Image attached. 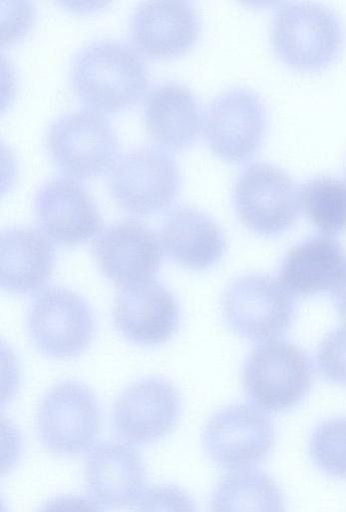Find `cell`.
Listing matches in <instances>:
<instances>
[{
    "mask_svg": "<svg viewBox=\"0 0 346 512\" xmlns=\"http://www.w3.org/2000/svg\"><path fill=\"white\" fill-rule=\"evenodd\" d=\"M69 75L76 95L86 105L116 112L133 105L143 95L149 69L143 56L130 44L103 38L76 52Z\"/></svg>",
    "mask_w": 346,
    "mask_h": 512,
    "instance_id": "cell-1",
    "label": "cell"
},
{
    "mask_svg": "<svg viewBox=\"0 0 346 512\" xmlns=\"http://www.w3.org/2000/svg\"><path fill=\"white\" fill-rule=\"evenodd\" d=\"M271 42L278 57L299 71H316L331 64L344 42L339 16L326 5L288 2L275 12Z\"/></svg>",
    "mask_w": 346,
    "mask_h": 512,
    "instance_id": "cell-2",
    "label": "cell"
},
{
    "mask_svg": "<svg viewBox=\"0 0 346 512\" xmlns=\"http://www.w3.org/2000/svg\"><path fill=\"white\" fill-rule=\"evenodd\" d=\"M313 364L297 345L273 340L257 346L246 360L243 385L250 402L279 413L300 403L313 383Z\"/></svg>",
    "mask_w": 346,
    "mask_h": 512,
    "instance_id": "cell-3",
    "label": "cell"
},
{
    "mask_svg": "<svg viewBox=\"0 0 346 512\" xmlns=\"http://www.w3.org/2000/svg\"><path fill=\"white\" fill-rule=\"evenodd\" d=\"M181 174L175 159L156 146H139L122 154L109 177L116 203L132 214L157 213L178 194Z\"/></svg>",
    "mask_w": 346,
    "mask_h": 512,
    "instance_id": "cell-4",
    "label": "cell"
},
{
    "mask_svg": "<svg viewBox=\"0 0 346 512\" xmlns=\"http://www.w3.org/2000/svg\"><path fill=\"white\" fill-rule=\"evenodd\" d=\"M45 139L56 165L78 177L107 169L119 148L113 126L94 109H76L60 115L49 125Z\"/></svg>",
    "mask_w": 346,
    "mask_h": 512,
    "instance_id": "cell-5",
    "label": "cell"
},
{
    "mask_svg": "<svg viewBox=\"0 0 346 512\" xmlns=\"http://www.w3.org/2000/svg\"><path fill=\"white\" fill-rule=\"evenodd\" d=\"M222 314L241 337L263 341L284 334L293 322L296 305L274 278L250 274L234 280L224 292Z\"/></svg>",
    "mask_w": 346,
    "mask_h": 512,
    "instance_id": "cell-6",
    "label": "cell"
},
{
    "mask_svg": "<svg viewBox=\"0 0 346 512\" xmlns=\"http://www.w3.org/2000/svg\"><path fill=\"white\" fill-rule=\"evenodd\" d=\"M233 200L242 223L263 236H275L290 228L301 206L290 175L264 162L250 164L238 175Z\"/></svg>",
    "mask_w": 346,
    "mask_h": 512,
    "instance_id": "cell-7",
    "label": "cell"
},
{
    "mask_svg": "<svg viewBox=\"0 0 346 512\" xmlns=\"http://www.w3.org/2000/svg\"><path fill=\"white\" fill-rule=\"evenodd\" d=\"M101 425L98 401L77 381L52 386L37 409V428L43 445L58 455H77L94 443Z\"/></svg>",
    "mask_w": 346,
    "mask_h": 512,
    "instance_id": "cell-8",
    "label": "cell"
},
{
    "mask_svg": "<svg viewBox=\"0 0 346 512\" xmlns=\"http://www.w3.org/2000/svg\"><path fill=\"white\" fill-rule=\"evenodd\" d=\"M30 338L43 354L70 359L91 343L95 321L86 301L69 289L51 287L31 304L27 315Z\"/></svg>",
    "mask_w": 346,
    "mask_h": 512,
    "instance_id": "cell-9",
    "label": "cell"
},
{
    "mask_svg": "<svg viewBox=\"0 0 346 512\" xmlns=\"http://www.w3.org/2000/svg\"><path fill=\"white\" fill-rule=\"evenodd\" d=\"M267 128V112L260 97L245 88H231L209 104L204 130L211 150L230 162L251 158L260 147Z\"/></svg>",
    "mask_w": 346,
    "mask_h": 512,
    "instance_id": "cell-10",
    "label": "cell"
},
{
    "mask_svg": "<svg viewBox=\"0 0 346 512\" xmlns=\"http://www.w3.org/2000/svg\"><path fill=\"white\" fill-rule=\"evenodd\" d=\"M275 441L271 419L256 407L235 404L217 411L202 436L208 456L226 469L256 465L271 453Z\"/></svg>",
    "mask_w": 346,
    "mask_h": 512,
    "instance_id": "cell-11",
    "label": "cell"
},
{
    "mask_svg": "<svg viewBox=\"0 0 346 512\" xmlns=\"http://www.w3.org/2000/svg\"><path fill=\"white\" fill-rule=\"evenodd\" d=\"M34 208L42 233L60 245L86 242L101 231L97 204L74 177L55 176L41 184L34 196Z\"/></svg>",
    "mask_w": 346,
    "mask_h": 512,
    "instance_id": "cell-12",
    "label": "cell"
},
{
    "mask_svg": "<svg viewBox=\"0 0 346 512\" xmlns=\"http://www.w3.org/2000/svg\"><path fill=\"white\" fill-rule=\"evenodd\" d=\"M93 253L103 275L121 288L152 279L161 263L154 231L134 219L101 230L93 241Z\"/></svg>",
    "mask_w": 346,
    "mask_h": 512,
    "instance_id": "cell-13",
    "label": "cell"
},
{
    "mask_svg": "<svg viewBox=\"0 0 346 512\" xmlns=\"http://www.w3.org/2000/svg\"><path fill=\"white\" fill-rule=\"evenodd\" d=\"M181 410L177 389L160 378L128 386L116 399L113 424L118 435L133 444H148L167 435Z\"/></svg>",
    "mask_w": 346,
    "mask_h": 512,
    "instance_id": "cell-14",
    "label": "cell"
},
{
    "mask_svg": "<svg viewBox=\"0 0 346 512\" xmlns=\"http://www.w3.org/2000/svg\"><path fill=\"white\" fill-rule=\"evenodd\" d=\"M179 316L173 294L154 279L122 287L115 297V327L138 345L154 346L169 340L178 327Z\"/></svg>",
    "mask_w": 346,
    "mask_h": 512,
    "instance_id": "cell-15",
    "label": "cell"
},
{
    "mask_svg": "<svg viewBox=\"0 0 346 512\" xmlns=\"http://www.w3.org/2000/svg\"><path fill=\"white\" fill-rule=\"evenodd\" d=\"M199 14L183 0H150L139 3L130 18V34L135 46L155 58L183 54L198 39Z\"/></svg>",
    "mask_w": 346,
    "mask_h": 512,
    "instance_id": "cell-16",
    "label": "cell"
},
{
    "mask_svg": "<svg viewBox=\"0 0 346 512\" xmlns=\"http://www.w3.org/2000/svg\"><path fill=\"white\" fill-rule=\"evenodd\" d=\"M84 478L91 498L106 509L135 505L145 487V470L138 452L125 443L106 441L88 455Z\"/></svg>",
    "mask_w": 346,
    "mask_h": 512,
    "instance_id": "cell-17",
    "label": "cell"
},
{
    "mask_svg": "<svg viewBox=\"0 0 346 512\" xmlns=\"http://www.w3.org/2000/svg\"><path fill=\"white\" fill-rule=\"evenodd\" d=\"M143 115L149 135L168 149L191 145L201 129L197 97L187 86L174 81L151 88L144 100Z\"/></svg>",
    "mask_w": 346,
    "mask_h": 512,
    "instance_id": "cell-18",
    "label": "cell"
},
{
    "mask_svg": "<svg viewBox=\"0 0 346 512\" xmlns=\"http://www.w3.org/2000/svg\"><path fill=\"white\" fill-rule=\"evenodd\" d=\"M160 239L166 254L191 270H204L215 265L226 248L218 224L206 213L190 206L176 207L167 215Z\"/></svg>",
    "mask_w": 346,
    "mask_h": 512,
    "instance_id": "cell-19",
    "label": "cell"
},
{
    "mask_svg": "<svg viewBox=\"0 0 346 512\" xmlns=\"http://www.w3.org/2000/svg\"><path fill=\"white\" fill-rule=\"evenodd\" d=\"M55 250L50 239L30 227L1 233V288L12 294L40 290L51 278Z\"/></svg>",
    "mask_w": 346,
    "mask_h": 512,
    "instance_id": "cell-20",
    "label": "cell"
},
{
    "mask_svg": "<svg viewBox=\"0 0 346 512\" xmlns=\"http://www.w3.org/2000/svg\"><path fill=\"white\" fill-rule=\"evenodd\" d=\"M346 267V252L329 236H314L292 247L284 257L279 276L283 286L298 296L332 289Z\"/></svg>",
    "mask_w": 346,
    "mask_h": 512,
    "instance_id": "cell-21",
    "label": "cell"
},
{
    "mask_svg": "<svg viewBox=\"0 0 346 512\" xmlns=\"http://www.w3.org/2000/svg\"><path fill=\"white\" fill-rule=\"evenodd\" d=\"M211 512H286L284 496L265 472L236 469L216 484L210 499Z\"/></svg>",
    "mask_w": 346,
    "mask_h": 512,
    "instance_id": "cell-22",
    "label": "cell"
},
{
    "mask_svg": "<svg viewBox=\"0 0 346 512\" xmlns=\"http://www.w3.org/2000/svg\"><path fill=\"white\" fill-rule=\"evenodd\" d=\"M300 204L311 223L326 234L346 230V181L330 175L315 176L301 187Z\"/></svg>",
    "mask_w": 346,
    "mask_h": 512,
    "instance_id": "cell-23",
    "label": "cell"
},
{
    "mask_svg": "<svg viewBox=\"0 0 346 512\" xmlns=\"http://www.w3.org/2000/svg\"><path fill=\"white\" fill-rule=\"evenodd\" d=\"M309 454L326 475L346 478V417L321 422L310 436Z\"/></svg>",
    "mask_w": 346,
    "mask_h": 512,
    "instance_id": "cell-24",
    "label": "cell"
},
{
    "mask_svg": "<svg viewBox=\"0 0 346 512\" xmlns=\"http://www.w3.org/2000/svg\"><path fill=\"white\" fill-rule=\"evenodd\" d=\"M317 362L327 379L346 386V325L324 338L318 348Z\"/></svg>",
    "mask_w": 346,
    "mask_h": 512,
    "instance_id": "cell-25",
    "label": "cell"
},
{
    "mask_svg": "<svg viewBox=\"0 0 346 512\" xmlns=\"http://www.w3.org/2000/svg\"><path fill=\"white\" fill-rule=\"evenodd\" d=\"M135 512H198L193 499L182 489L159 485L148 489Z\"/></svg>",
    "mask_w": 346,
    "mask_h": 512,
    "instance_id": "cell-26",
    "label": "cell"
},
{
    "mask_svg": "<svg viewBox=\"0 0 346 512\" xmlns=\"http://www.w3.org/2000/svg\"><path fill=\"white\" fill-rule=\"evenodd\" d=\"M38 512H101L92 500L73 495L57 496L48 500Z\"/></svg>",
    "mask_w": 346,
    "mask_h": 512,
    "instance_id": "cell-27",
    "label": "cell"
},
{
    "mask_svg": "<svg viewBox=\"0 0 346 512\" xmlns=\"http://www.w3.org/2000/svg\"><path fill=\"white\" fill-rule=\"evenodd\" d=\"M332 297L339 314L346 320V267L332 288Z\"/></svg>",
    "mask_w": 346,
    "mask_h": 512,
    "instance_id": "cell-28",
    "label": "cell"
}]
</instances>
